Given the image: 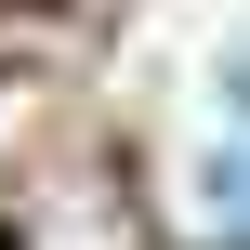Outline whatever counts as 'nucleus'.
<instances>
[{"label": "nucleus", "mask_w": 250, "mask_h": 250, "mask_svg": "<svg viewBox=\"0 0 250 250\" xmlns=\"http://www.w3.org/2000/svg\"><path fill=\"white\" fill-rule=\"evenodd\" d=\"M198 237H224V250H250V145H224V158L198 171Z\"/></svg>", "instance_id": "1"}]
</instances>
